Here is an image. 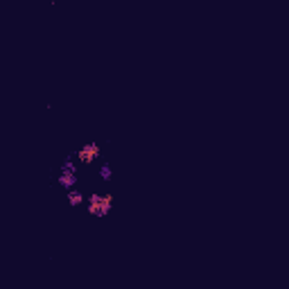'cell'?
<instances>
[{"mask_svg": "<svg viewBox=\"0 0 289 289\" xmlns=\"http://www.w3.org/2000/svg\"><path fill=\"white\" fill-rule=\"evenodd\" d=\"M68 201H70V206H79L81 201H84V197H81V192H77V190H70V192H68Z\"/></svg>", "mask_w": 289, "mask_h": 289, "instance_id": "4", "label": "cell"}, {"mask_svg": "<svg viewBox=\"0 0 289 289\" xmlns=\"http://www.w3.org/2000/svg\"><path fill=\"white\" fill-rule=\"evenodd\" d=\"M59 181H61V185H64V187H72V185H75V172H68V170H66L64 174H61Z\"/></svg>", "mask_w": 289, "mask_h": 289, "instance_id": "3", "label": "cell"}, {"mask_svg": "<svg viewBox=\"0 0 289 289\" xmlns=\"http://www.w3.org/2000/svg\"><path fill=\"white\" fill-rule=\"evenodd\" d=\"M102 179H111V170L108 167H102Z\"/></svg>", "mask_w": 289, "mask_h": 289, "instance_id": "5", "label": "cell"}, {"mask_svg": "<svg viewBox=\"0 0 289 289\" xmlns=\"http://www.w3.org/2000/svg\"><path fill=\"white\" fill-rule=\"evenodd\" d=\"M88 213H91V215H104V204H102V197H100V194H93V197H91Z\"/></svg>", "mask_w": 289, "mask_h": 289, "instance_id": "2", "label": "cell"}, {"mask_svg": "<svg viewBox=\"0 0 289 289\" xmlns=\"http://www.w3.org/2000/svg\"><path fill=\"white\" fill-rule=\"evenodd\" d=\"M97 156H100V147H97L95 143L84 144V147L79 149V161L81 163H91V161H95Z\"/></svg>", "mask_w": 289, "mask_h": 289, "instance_id": "1", "label": "cell"}]
</instances>
